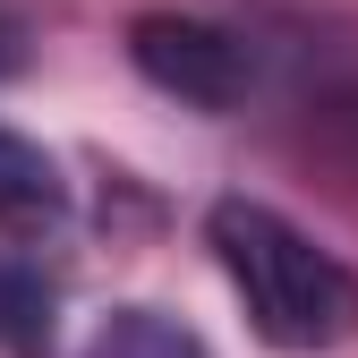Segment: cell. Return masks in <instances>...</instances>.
<instances>
[{"label":"cell","instance_id":"cell-1","mask_svg":"<svg viewBox=\"0 0 358 358\" xmlns=\"http://www.w3.org/2000/svg\"><path fill=\"white\" fill-rule=\"evenodd\" d=\"M205 248L231 282L239 316L264 350L282 358H324L358 341V264L324 248L307 222H290L264 196H213L205 205Z\"/></svg>","mask_w":358,"mask_h":358},{"label":"cell","instance_id":"cell-2","mask_svg":"<svg viewBox=\"0 0 358 358\" xmlns=\"http://www.w3.org/2000/svg\"><path fill=\"white\" fill-rule=\"evenodd\" d=\"M128 69L188 111H239L256 94V52L231 26L188 17V9H137L128 17Z\"/></svg>","mask_w":358,"mask_h":358},{"label":"cell","instance_id":"cell-3","mask_svg":"<svg viewBox=\"0 0 358 358\" xmlns=\"http://www.w3.org/2000/svg\"><path fill=\"white\" fill-rule=\"evenodd\" d=\"M69 222V171L26 128L0 120V239H43Z\"/></svg>","mask_w":358,"mask_h":358},{"label":"cell","instance_id":"cell-4","mask_svg":"<svg viewBox=\"0 0 358 358\" xmlns=\"http://www.w3.org/2000/svg\"><path fill=\"white\" fill-rule=\"evenodd\" d=\"M77 358H213L196 324H179L171 307H145V299H128V307H103L94 333L77 341Z\"/></svg>","mask_w":358,"mask_h":358},{"label":"cell","instance_id":"cell-5","mask_svg":"<svg viewBox=\"0 0 358 358\" xmlns=\"http://www.w3.org/2000/svg\"><path fill=\"white\" fill-rule=\"evenodd\" d=\"M60 316V290L34 273V264L0 256V358H52V324Z\"/></svg>","mask_w":358,"mask_h":358},{"label":"cell","instance_id":"cell-6","mask_svg":"<svg viewBox=\"0 0 358 358\" xmlns=\"http://www.w3.org/2000/svg\"><path fill=\"white\" fill-rule=\"evenodd\" d=\"M0 60H9V26H0Z\"/></svg>","mask_w":358,"mask_h":358}]
</instances>
